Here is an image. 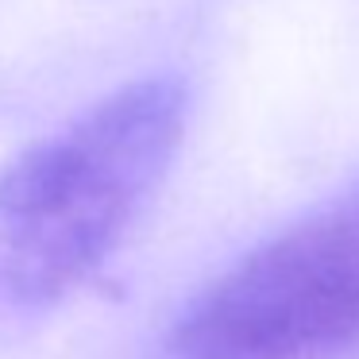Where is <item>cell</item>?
Masks as SVG:
<instances>
[{
    "label": "cell",
    "instance_id": "1",
    "mask_svg": "<svg viewBox=\"0 0 359 359\" xmlns=\"http://www.w3.org/2000/svg\"><path fill=\"white\" fill-rule=\"evenodd\" d=\"M174 74L128 81L0 170V313L62 302L112 255L186 135Z\"/></svg>",
    "mask_w": 359,
    "mask_h": 359
},
{
    "label": "cell",
    "instance_id": "2",
    "mask_svg": "<svg viewBox=\"0 0 359 359\" xmlns=\"http://www.w3.org/2000/svg\"><path fill=\"white\" fill-rule=\"evenodd\" d=\"M359 348V182L240 255L174 317L163 359H340Z\"/></svg>",
    "mask_w": 359,
    "mask_h": 359
}]
</instances>
